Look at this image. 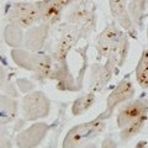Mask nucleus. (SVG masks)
<instances>
[{
  "mask_svg": "<svg viewBox=\"0 0 148 148\" xmlns=\"http://www.w3.org/2000/svg\"><path fill=\"white\" fill-rule=\"evenodd\" d=\"M105 130V122L101 121L100 119L92 120L90 122H85L82 125L73 127L68 135L64 138L63 147H80L84 146L85 143L94 140L96 136H99Z\"/></svg>",
  "mask_w": 148,
  "mask_h": 148,
  "instance_id": "nucleus-1",
  "label": "nucleus"
},
{
  "mask_svg": "<svg viewBox=\"0 0 148 148\" xmlns=\"http://www.w3.org/2000/svg\"><path fill=\"white\" fill-rule=\"evenodd\" d=\"M41 17H42L41 1L16 4L9 12V20L18 29H26V27L36 24L37 21L41 20Z\"/></svg>",
  "mask_w": 148,
  "mask_h": 148,
  "instance_id": "nucleus-2",
  "label": "nucleus"
},
{
  "mask_svg": "<svg viewBox=\"0 0 148 148\" xmlns=\"http://www.w3.org/2000/svg\"><path fill=\"white\" fill-rule=\"evenodd\" d=\"M49 103L42 92H32L27 95L22 103V111L26 120H36L38 117L47 116Z\"/></svg>",
  "mask_w": 148,
  "mask_h": 148,
  "instance_id": "nucleus-3",
  "label": "nucleus"
},
{
  "mask_svg": "<svg viewBox=\"0 0 148 148\" xmlns=\"http://www.w3.org/2000/svg\"><path fill=\"white\" fill-rule=\"evenodd\" d=\"M145 115H148V105L142 100H132L125 104L119 111L117 115V127L121 130L126 125L133 122Z\"/></svg>",
  "mask_w": 148,
  "mask_h": 148,
  "instance_id": "nucleus-4",
  "label": "nucleus"
},
{
  "mask_svg": "<svg viewBox=\"0 0 148 148\" xmlns=\"http://www.w3.org/2000/svg\"><path fill=\"white\" fill-rule=\"evenodd\" d=\"M74 1L75 0H42L41 1V11H42L41 20L47 24L58 22L61 20L62 11Z\"/></svg>",
  "mask_w": 148,
  "mask_h": 148,
  "instance_id": "nucleus-5",
  "label": "nucleus"
},
{
  "mask_svg": "<svg viewBox=\"0 0 148 148\" xmlns=\"http://www.w3.org/2000/svg\"><path fill=\"white\" fill-rule=\"evenodd\" d=\"M133 95V85L130 79H123L120 84L112 90V92L108 98V109L105 111V116H110L114 109L116 108L119 104L123 103V101L128 100Z\"/></svg>",
  "mask_w": 148,
  "mask_h": 148,
  "instance_id": "nucleus-6",
  "label": "nucleus"
},
{
  "mask_svg": "<svg viewBox=\"0 0 148 148\" xmlns=\"http://www.w3.org/2000/svg\"><path fill=\"white\" fill-rule=\"evenodd\" d=\"M83 30L82 29H71L66 31L64 34L62 35L61 40H59L58 42V46H57V51H56V58H57V61L62 62L66 59L68 52L71 51V48L73 47L74 45H75V42L78 41V38H79V35L80 32Z\"/></svg>",
  "mask_w": 148,
  "mask_h": 148,
  "instance_id": "nucleus-7",
  "label": "nucleus"
},
{
  "mask_svg": "<svg viewBox=\"0 0 148 148\" xmlns=\"http://www.w3.org/2000/svg\"><path fill=\"white\" fill-rule=\"evenodd\" d=\"M110 10L114 17L120 22V25L125 29H131V20L127 14V3L126 0H109Z\"/></svg>",
  "mask_w": 148,
  "mask_h": 148,
  "instance_id": "nucleus-8",
  "label": "nucleus"
},
{
  "mask_svg": "<svg viewBox=\"0 0 148 148\" xmlns=\"http://www.w3.org/2000/svg\"><path fill=\"white\" fill-rule=\"evenodd\" d=\"M92 15V11H91V6L88 5V1L82 3L80 5H78L77 8H74L73 10L68 14L67 16V20L68 22L71 24H85L88 20L90 18V16Z\"/></svg>",
  "mask_w": 148,
  "mask_h": 148,
  "instance_id": "nucleus-9",
  "label": "nucleus"
},
{
  "mask_svg": "<svg viewBox=\"0 0 148 148\" xmlns=\"http://www.w3.org/2000/svg\"><path fill=\"white\" fill-rule=\"evenodd\" d=\"M136 79L141 88H148V49H145L136 67Z\"/></svg>",
  "mask_w": 148,
  "mask_h": 148,
  "instance_id": "nucleus-10",
  "label": "nucleus"
},
{
  "mask_svg": "<svg viewBox=\"0 0 148 148\" xmlns=\"http://www.w3.org/2000/svg\"><path fill=\"white\" fill-rule=\"evenodd\" d=\"M147 119H148V115H145V116L137 119L133 122L128 123L125 127H122L121 132H120V136H121L122 140L123 141H128V140H131L132 137H135L137 133L143 128V126H145V123L147 121Z\"/></svg>",
  "mask_w": 148,
  "mask_h": 148,
  "instance_id": "nucleus-11",
  "label": "nucleus"
},
{
  "mask_svg": "<svg viewBox=\"0 0 148 148\" xmlns=\"http://www.w3.org/2000/svg\"><path fill=\"white\" fill-rule=\"evenodd\" d=\"M94 103H95V95L94 94H85L74 101V104L72 106V112L74 115H77V116L78 115H83L91 108Z\"/></svg>",
  "mask_w": 148,
  "mask_h": 148,
  "instance_id": "nucleus-12",
  "label": "nucleus"
},
{
  "mask_svg": "<svg viewBox=\"0 0 148 148\" xmlns=\"http://www.w3.org/2000/svg\"><path fill=\"white\" fill-rule=\"evenodd\" d=\"M146 1H148V0H146Z\"/></svg>",
  "mask_w": 148,
  "mask_h": 148,
  "instance_id": "nucleus-13",
  "label": "nucleus"
}]
</instances>
